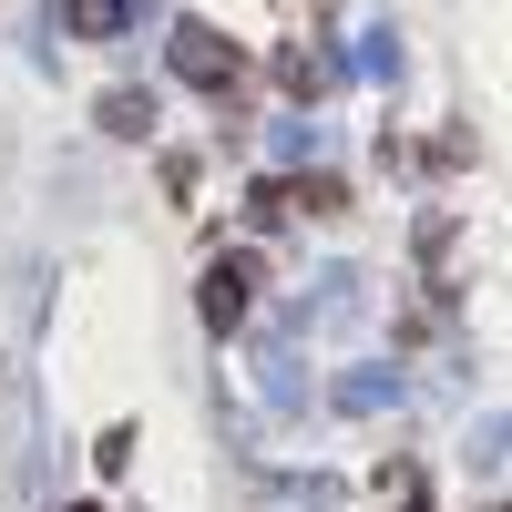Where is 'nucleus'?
Here are the masks:
<instances>
[{
  "instance_id": "nucleus-3",
  "label": "nucleus",
  "mask_w": 512,
  "mask_h": 512,
  "mask_svg": "<svg viewBox=\"0 0 512 512\" xmlns=\"http://www.w3.org/2000/svg\"><path fill=\"white\" fill-rule=\"evenodd\" d=\"M103 123H113V134H144L154 103H144V93H113V103H103Z\"/></svg>"
},
{
  "instance_id": "nucleus-4",
  "label": "nucleus",
  "mask_w": 512,
  "mask_h": 512,
  "mask_svg": "<svg viewBox=\"0 0 512 512\" xmlns=\"http://www.w3.org/2000/svg\"><path fill=\"white\" fill-rule=\"evenodd\" d=\"M123 21V0H72V31H113Z\"/></svg>"
},
{
  "instance_id": "nucleus-2",
  "label": "nucleus",
  "mask_w": 512,
  "mask_h": 512,
  "mask_svg": "<svg viewBox=\"0 0 512 512\" xmlns=\"http://www.w3.org/2000/svg\"><path fill=\"white\" fill-rule=\"evenodd\" d=\"M205 318H216V328H236V318H246V256L205 277Z\"/></svg>"
},
{
  "instance_id": "nucleus-1",
  "label": "nucleus",
  "mask_w": 512,
  "mask_h": 512,
  "mask_svg": "<svg viewBox=\"0 0 512 512\" xmlns=\"http://www.w3.org/2000/svg\"><path fill=\"white\" fill-rule=\"evenodd\" d=\"M175 72L205 82V93H226V82H236V41H216L205 21H185V31H175Z\"/></svg>"
}]
</instances>
